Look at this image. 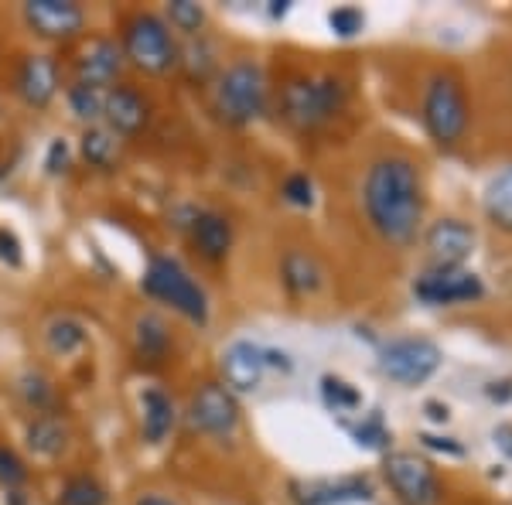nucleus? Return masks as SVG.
Wrapping results in <instances>:
<instances>
[{
  "mask_svg": "<svg viewBox=\"0 0 512 505\" xmlns=\"http://www.w3.org/2000/svg\"><path fill=\"white\" fill-rule=\"evenodd\" d=\"M362 202L373 229L386 243L407 246L424 222V181L410 157H379L362 185Z\"/></svg>",
  "mask_w": 512,
  "mask_h": 505,
  "instance_id": "nucleus-1",
  "label": "nucleus"
},
{
  "mask_svg": "<svg viewBox=\"0 0 512 505\" xmlns=\"http://www.w3.org/2000/svg\"><path fill=\"white\" fill-rule=\"evenodd\" d=\"M349 86L335 76H311V79H294L284 86L280 96V110L284 120L297 130H315L321 123H328L338 110L345 106Z\"/></svg>",
  "mask_w": 512,
  "mask_h": 505,
  "instance_id": "nucleus-2",
  "label": "nucleus"
},
{
  "mask_svg": "<svg viewBox=\"0 0 512 505\" xmlns=\"http://www.w3.org/2000/svg\"><path fill=\"white\" fill-rule=\"evenodd\" d=\"M468 96L465 86H461L458 76L451 72H437V76L427 82L424 93V127L441 147H454L461 144L468 130Z\"/></svg>",
  "mask_w": 512,
  "mask_h": 505,
  "instance_id": "nucleus-3",
  "label": "nucleus"
},
{
  "mask_svg": "<svg viewBox=\"0 0 512 505\" xmlns=\"http://www.w3.org/2000/svg\"><path fill=\"white\" fill-rule=\"evenodd\" d=\"M216 113L226 123H253L267 110V76L256 62H236L216 82Z\"/></svg>",
  "mask_w": 512,
  "mask_h": 505,
  "instance_id": "nucleus-4",
  "label": "nucleus"
},
{
  "mask_svg": "<svg viewBox=\"0 0 512 505\" xmlns=\"http://www.w3.org/2000/svg\"><path fill=\"white\" fill-rule=\"evenodd\" d=\"M144 291L164 304H171V308L181 311L188 321H195V325H205V321H209V301H205V291L188 277V270L181 267L178 260H171V256H154V260L147 263Z\"/></svg>",
  "mask_w": 512,
  "mask_h": 505,
  "instance_id": "nucleus-5",
  "label": "nucleus"
},
{
  "mask_svg": "<svg viewBox=\"0 0 512 505\" xmlns=\"http://www.w3.org/2000/svg\"><path fill=\"white\" fill-rule=\"evenodd\" d=\"M123 52L137 69L154 72V76L175 69L178 62V45L158 14H134L123 24Z\"/></svg>",
  "mask_w": 512,
  "mask_h": 505,
  "instance_id": "nucleus-6",
  "label": "nucleus"
},
{
  "mask_svg": "<svg viewBox=\"0 0 512 505\" xmlns=\"http://www.w3.org/2000/svg\"><path fill=\"white\" fill-rule=\"evenodd\" d=\"M441 366V349L424 335H403L383 345L379 352V372L396 386H420Z\"/></svg>",
  "mask_w": 512,
  "mask_h": 505,
  "instance_id": "nucleus-7",
  "label": "nucleus"
},
{
  "mask_svg": "<svg viewBox=\"0 0 512 505\" xmlns=\"http://www.w3.org/2000/svg\"><path fill=\"white\" fill-rule=\"evenodd\" d=\"M414 294L420 304L431 308H451V304H475L485 297V284L475 270L468 267H427L417 277Z\"/></svg>",
  "mask_w": 512,
  "mask_h": 505,
  "instance_id": "nucleus-8",
  "label": "nucleus"
},
{
  "mask_svg": "<svg viewBox=\"0 0 512 505\" xmlns=\"http://www.w3.org/2000/svg\"><path fill=\"white\" fill-rule=\"evenodd\" d=\"M383 471L403 505H441V482L424 458L410 451H393L386 454Z\"/></svg>",
  "mask_w": 512,
  "mask_h": 505,
  "instance_id": "nucleus-9",
  "label": "nucleus"
},
{
  "mask_svg": "<svg viewBox=\"0 0 512 505\" xmlns=\"http://www.w3.org/2000/svg\"><path fill=\"white\" fill-rule=\"evenodd\" d=\"M192 427L202 430L209 437H229L239 424V403L226 386L219 383H205L192 396V407H188Z\"/></svg>",
  "mask_w": 512,
  "mask_h": 505,
  "instance_id": "nucleus-10",
  "label": "nucleus"
},
{
  "mask_svg": "<svg viewBox=\"0 0 512 505\" xmlns=\"http://www.w3.org/2000/svg\"><path fill=\"white\" fill-rule=\"evenodd\" d=\"M24 21L31 24L35 35L52 41L76 38L86 28V14L72 0H28L24 4Z\"/></svg>",
  "mask_w": 512,
  "mask_h": 505,
  "instance_id": "nucleus-11",
  "label": "nucleus"
},
{
  "mask_svg": "<svg viewBox=\"0 0 512 505\" xmlns=\"http://www.w3.org/2000/svg\"><path fill=\"white\" fill-rule=\"evenodd\" d=\"M427 253H431L434 267H465V260L475 253V229L461 219H437L424 236Z\"/></svg>",
  "mask_w": 512,
  "mask_h": 505,
  "instance_id": "nucleus-12",
  "label": "nucleus"
},
{
  "mask_svg": "<svg viewBox=\"0 0 512 505\" xmlns=\"http://www.w3.org/2000/svg\"><path fill=\"white\" fill-rule=\"evenodd\" d=\"M267 349L253 342H233L226 352H222V376L226 383L239 389V393H253V389L263 386V376H267Z\"/></svg>",
  "mask_w": 512,
  "mask_h": 505,
  "instance_id": "nucleus-13",
  "label": "nucleus"
},
{
  "mask_svg": "<svg viewBox=\"0 0 512 505\" xmlns=\"http://www.w3.org/2000/svg\"><path fill=\"white\" fill-rule=\"evenodd\" d=\"M120 69H123V48L110 38H93L76 59L79 86L103 89L120 76Z\"/></svg>",
  "mask_w": 512,
  "mask_h": 505,
  "instance_id": "nucleus-14",
  "label": "nucleus"
},
{
  "mask_svg": "<svg viewBox=\"0 0 512 505\" xmlns=\"http://www.w3.org/2000/svg\"><path fill=\"white\" fill-rule=\"evenodd\" d=\"M294 499L301 505H345V502H366L373 495V485L366 478H321V482H297L294 488Z\"/></svg>",
  "mask_w": 512,
  "mask_h": 505,
  "instance_id": "nucleus-15",
  "label": "nucleus"
},
{
  "mask_svg": "<svg viewBox=\"0 0 512 505\" xmlns=\"http://www.w3.org/2000/svg\"><path fill=\"white\" fill-rule=\"evenodd\" d=\"M18 93L28 106H48L59 93V62L52 55H28L18 69Z\"/></svg>",
  "mask_w": 512,
  "mask_h": 505,
  "instance_id": "nucleus-16",
  "label": "nucleus"
},
{
  "mask_svg": "<svg viewBox=\"0 0 512 505\" xmlns=\"http://www.w3.org/2000/svg\"><path fill=\"white\" fill-rule=\"evenodd\" d=\"M103 117L110 120V127L117 130V134H137L147 123V103L134 89L120 86V89H113V93H106Z\"/></svg>",
  "mask_w": 512,
  "mask_h": 505,
  "instance_id": "nucleus-17",
  "label": "nucleus"
},
{
  "mask_svg": "<svg viewBox=\"0 0 512 505\" xmlns=\"http://www.w3.org/2000/svg\"><path fill=\"white\" fill-rule=\"evenodd\" d=\"M140 424H144L147 444H161L175 427V403L164 389L151 386L140 393Z\"/></svg>",
  "mask_w": 512,
  "mask_h": 505,
  "instance_id": "nucleus-18",
  "label": "nucleus"
},
{
  "mask_svg": "<svg viewBox=\"0 0 512 505\" xmlns=\"http://www.w3.org/2000/svg\"><path fill=\"white\" fill-rule=\"evenodd\" d=\"M192 239L198 246V253L205 260H222L233 246V229H229L226 215L219 212H195L192 219Z\"/></svg>",
  "mask_w": 512,
  "mask_h": 505,
  "instance_id": "nucleus-19",
  "label": "nucleus"
},
{
  "mask_svg": "<svg viewBox=\"0 0 512 505\" xmlns=\"http://www.w3.org/2000/svg\"><path fill=\"white\" fill-rule=\"evenodd\" d=\"M482 209H485V219H489L495 229L512 233V164L502 168L499 175H492V181L485 185Z\"/></svg>",
  "mask_w": 512,
  "mask_h": 505,
  "instance_id": "nucleus-20",
  "label": "nucleus"
},
{
  "mask_svg": "<svg viewBox=\"0 0 512 505\" xmlns=\"http://www.w3.org/2000/svg\"><path fill=\"white\" fill-rule=\"evenodd\" d=\"M280 277H284L287 291L291 294H311L321 287V267L315 263V256L291 250L280 263Z\"/></svg>",
  "mask_w": 512,
  "mask_h": 505,
  "instance_id": "nucleus-21",
  "label": "nucleus"
},
{
  "mask_svg": "<svg viewBox=\"0 0 512 505\" xmlns=\"http://www.w3.org/2000/svg\"><path fill=\"white\" fill-rule=\"evenodd\" d=\"M28 447L38 458H59L65 447V424L59 417L41 413V417H35L28 424Z\"/></svg>",
  "mask_w": 512,
  "mask_h": 505,
  "instance_id": "nucleus-22",
  "label": "nucleus"
},
{
  "mask_svg": "<svg viewBox=\"0 0 512 505\" xmlns=\"http://www.w3.org/2000/svg\"><path fill=\"white\" fill-rule=\"evenodd\" d=\"M345 430L352 434L355 444L369 447V451H383L386 444L393 441V434L386 430L383 417L373 410V413H359V420H345Z\"/></svg>",
  "mask_w": 512,
  "mask_h": 505,
  "instance_id": "nucleus-23",
  "label": "nucleus"
},
{
  "mask_svg": "<svg viewBox=\"0 0 512 505\" xmlns=\"http://www.w3.org/2000/svg\"><path fill=\"white\" fill-rule=\"evenodd\" d=\"M168 325L158 318V314H144V318H137V352L147 355V359H161L164 352H168Z\"/></svg>",
  "mask_w": 512,
  "mask_h": 505,
  "instance_id": "nucleus-24",
  "label": "nucleus"
},
{
  "mask_svg": "<svg viewBox=\"0 0 512 505\" xmlns=\"http://www.w3.org/2000/svg\"><path fill=\"white\" fill-rule=\"evenodd\" d=\"M82 157L89 164H96V168H110L117 161V137L103 127H89L82 134Z\"/></svg>",
  "mask_w": 512,
  "mask_h": 505,
  "instance_id": "nucleus-25",
  "label": "nucleus"
},
{
  "mask_svg": "<svg viewBox=\"0 0 512 505\" xmlns=\"http://www.w3.org/2000/svg\"><path fill=\"white\" fill-rule=\"evenodd\" d=\"M45 342L55 355H69L86 342V328L76 318H55L45 331Z\"/></svg>",
  "mask_w": 512,
  "mask_h": 505,
  "instance_id": "nucleus-26",
  "label": "nucleus"
},
{
  "mask_svg": "<svg viewBox=\"0 0 512 505\" xmlns=\"http://www.w3.org/2000/svg\"><path fill=\"white\" fill-rule=\"evenodd\" d=\"M321 396H325V403H328V410H335V413H355L362 407V396H359V389L349 386L345 379H338V376H325L321 379Z\"/></svg>",
  "mask_w": 512,
  "mask_h": 505,
  "instance_id": "nucleus-27",
  "label": "nucleus"
},
{
  "mask_svg": "<svg viewBox=\"0 0 512 505\" xmlns=\"http://www.w3.org/2000/svg\"><path fill=\"white\" fill-rule=\"evenodd\" d=\"M103 103H106V96L93 86H79L76 82V86L69 89V106L79 120H89V123L99 120L103 117Z\"/></svg>",
  "mask_w": 512,
  "mask_h": 505,
  "instance_id": "nucleus-28",
  "label": "nucleus"
},
{
  "mask_svg": "<svg viewBox=\"0 0 512 505\" xmlns=\"http://www.w3.org/2000/svg\"><path fill=\"white\" fill-rule=\"evenodd\" d=\"M103 502H106V492L93 478H72V482L62 488V499H59V505H103Z\"/></svg>",
  "mask_w": 512,
  "mask_h": 505,
  "instance_id": "nucleus-29",
  "label": "nucleus"
},
{
  "mask_svg": "<svg viewBox=\"0 0 512 505\" xmlns=\"http://www.w3.org/2000/svg\"><path fill=\"white\" fill-rule=\"evenodd\" d=\"M168 18H171V24H175L178 31H185V35H195V31L205 24V11L195 4V0H171V4H168Z\"/></svg>",
  "mask_w": 512,
  "mask_h": 505,
  "instance_id": "nucleus-30",
  "label": "nucleus"
},
{
  "mask_svg": "<svg viewBox=\"0 0 512 505\" xmlns=\"http://www.w3.org/2000/svg\"><path fill=\"white\" fill-rule=\"evenodd\" d=\"M280 192H284L287 202L297 205V209H311V205H315V181L308 175H291Z\"/></svg>",
  "mask_w": 512,
  "mask_h": 505,
  "instance_id": "nucleus-31",
  "label": "nucleus"
},
{
  "mask_svg": "<svg viewBox=\"0 0 512 505\" xmlns=\"http://www.w3.org/2000/svg\"><path fill=\"white\" fill-rule=\"evenodd\" d=\"M328 24H332V31L338 38H352L362 31V24H366V18H362L359 7H335L332 14H328Z\"/></svg>",
  "mask_w": 512,
  "mask_h": 505,
  "instance_id": "nucleus-32",
  "label": "nucleus"
},
{
  "mask_svg": "<svg viewBox=\"0 0 512 505\" xmlns=\"http://www.w3.org/2000/svg\"><path fill=\"white\" fill-rule=\"evenodd\" d=\"M24 478H28V468L21 465L18 454L7 451V447H0V485L14 488V485H21Z\"/></svg>",
  "mask_w": 512,
  "mask_h": 505,
  "instance_id": "nucleus-33",
  "label": "nucleus"
},
{
  "mask_svg": "<svg viewBox=\"0 0 512 505\" xmlns=\"http://www.w3.org/2000/svg\"><path fill=\"white\" fill-rule=\"evenodd\" d=\"M0 260L11 263V267L21 263V243H18V236L7 233V229H0Z\"/></svg>",
  "mask_w": 512,
  "mask_h": 505,
  "instance_id": "nucleus-34",
  "label": "nucleus"
},
{
  "mask_svg": "<svg viewBox=\"0 0 512 505\" xmlns=\"http://www.w3.org/2000/svg\"><path fill=\"white\" fill-rule=\"evenodd\" d=\"M45 168L52 171V175H59V171L69 168V147H65V140H55L52 147H48V161Z\"/></svg>",
  "mask_w": 512,
  "mask_h": 505,
  "instance_id": "nucleus-35",
  "label": "nucleus"
},
{
  "mask_svg": "<svg viewBox=\"0 0 512 505\" xmlns=\"http://www.w3.org/2000/svg\"><path fill=\"white\" fill-rule=\"evenodd\" d=\"M420 441H424V447H431V451H444V454H451V458H461V454H465V447L454 444L451 437H434V434H424V437H420Z\"/></svg>",
  "mask_w": 512,
  "mask_h": 505,
  "instance_id": "nucleus-36",
  "label": "nucleus"
},
{
  "mask_svg": "<svg viewBox=\"0 0 512 505\" xmlns=\"http://www.w3.org/2000/svg\"><path fill=\"white\" fill-rule=\"evenodd\" d=\"M492 441H495V447H499L506 458H512V424H499L492 430Z\"/></svg>",
  "mask_w": 512,
  "mask_h": 505,
  "instance_id": "nucleus-37",
  "label": "nucleus"
},
{
  "mask_svg": "<svg viewBox=\"0 0 512 505\" xmlns=\"http://www.w3.org/2000/svg\"><path fill=\"white\" fill-rule=\"evenodd\" d=\"M489 396L499 403L512 400V379H499V383H489Z\"/></svg>",
  "mask_w": 512,
  "mask_h": 505,
  "instance_id": "nucleus-38",
  "label": "nucleus"
},
{
  "mask_svg": "<svg viewBox=\"0 0 512 505\" xmlns=\"http://www.w3.org/2000/svg\"><path fill=\"white\" fill-rule=\"evenodd\" d=\"M424 410H427V417H431L434 424H448V417H451V413H448V407H444V403H434V400L427 403Z\"/></svg>",
  "mask_w": 512,
  "mask_h": 505,
  "instance_id": "nucleus-39",
  "label": "nucleus"
},
{
  "mask_svg": "<svg viewBox=\"0 0 512 505\" xmlns=\"http://www.w3.org/2000/svg\"><path fill=\"white\" fill-rule=\"evenodd\" d=\"M137 505H175V502L161 499V495H144V499H137Z\"/></svg>",
  "mask_w": 512,
  "mask_h": 505,
  "instance_id": "nucleus-40",
  "label": "nucleus"
},
{
  "mask_svg": "<svg viewBox=\"0 0 512 505\" xmlns=\"http://www.w3.org/2000/svg\"><path fill=\"white\" fill-rule=\"evenodd\" d=\"M270 14H274V18H284V14H287V0H277V4L270 7Z\"/></svg>",
  "mask_w": 512,
  "mask_h": 505,
  "instance_id": "nucleus-41",
  "label": "nucleus"
}]
</instances>
